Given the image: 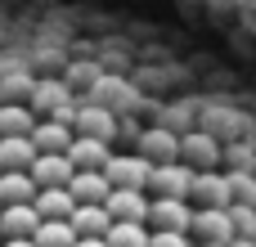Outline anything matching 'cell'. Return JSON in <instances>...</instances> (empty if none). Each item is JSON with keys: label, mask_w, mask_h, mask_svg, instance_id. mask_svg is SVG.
Returning <instances> with one entry per match:
<instances>
[{"label": "cell", "mask_w": 256, "mask_h": 247, "mask_svg": "<svg viewBox=\"0 0 256 247\" xmlns=\"http://www.w3.org/2000/svg\"><path fill=\"white\" fill-rule=\"evenodd\" d=\"M22 108H27L32 117L45 112V122H58V126H68V130H72V117H76V99H72V90H68L58 76H36V86H32V94H27Z\"/></svg>", "instance_id": "cell-1"}, {"label": "cell", "mask_w": 256, "mask_h": 247, "mask_svg": "<svg viewBox=\"0 0 256 247\" xmlns=\"http://www.w3.org/2000/svg\"><path fill=\"white\" fill-rule=\"evenodd\" d=\"M220 153H225V144H220L212 130H184V135H180V153H176V162L189 166V171L198 176V171H212V166L220 162Z\"/></svg>", "instance_id": "cell-2"}, {"label": "cell", "mask_w": 256, "mask_h": 247, "mask_svg": "<svg viewBox=\"0 0 256 247\" xmlns=\"http://www.w3.org/2000/svg\"><path fill=\"white\" fill-rule=\"evenodd\" d=\"M32 86H36L32 63L18 58V54H4V58H0V104H4V108H22L27 94H32Z\"/></svg>", "instance_id": "cell-3"}, {"label": "cell", "mask_w": 256, "mask_h": 247, "mask_svg": "<svg viewBox=\"0 0 256 247\" xmlns=\"http://www.w3.org/2000/svg\"><path fill=\"white\" fill-rule=\"evenodd\" d=\"M148 162L144 158H135V153H112L108 162H104V184L108 189H130V194H144V184H148Z\"/></svg>", "instance_id": "cell-4"}, {"label": "cell", "mask_w": 256, "mask_h": 247, "mask_svg": "<svg viewBox=\"0 0 256 247\" xmlns=\"http://www.w3.org/2000/svg\"><path fill=\"white\" fill-rule=\"evenodd\" d=\"M72 126H76V140H94V144H112L117 140V117L94 108V104H76Z\"/></svg>", "instance_id": "cell-5"}, {"label": "cell", "mask_w": 256, "mask_h": 247, "mask_svg": "<svg viewBox=\"0 0 256 247\" xmlns=\"http://www.w3.org/2000/svg\"><path fill=\"white\" fill-rule=\"evenodd\" d=\"M176 153H180V135H176L171 126H148V130L140 135V153H135V158H144L148 166H171Z\"/></svg>", "instance_id": "cell-6"}, {"label": "cell", "mask_w": 256, "mask_h": 247, "mask_svg": "<svg viewBox=\"0 0 256 247\" xmlns=\"http://www.w3.org/2000/svg\"><path fill=\"white\" fill-rule=\"evenodd\" d=\"M144 220L153 225V234H189L194 207H189V202H171V198H153Z\"/></svg>", "instance_id": "cell-7"}, {"label": "cell", "mask_w": 256, "mask_h": 247, "mask_svg": "<svg viewBox=\"0 0 256 247\" xmlns=\"http://www.w3.org/2000/svg\"><path fill=\"white\" fill-rule=\"evenodd\" d=\"M189 184H194V171H189V166H180V162H171V166H153L144 189H153L158 198L184 202V198H189Z\"/></svg>", "instance_id": "cell-8"}, {"label": "cell", "mask_w": 256, "mask_h": 247, "mask_svg": "<svg viewBox=\"0 0 256 247\" xmlns=\"http://www.w3.org/2000/svg\"><path fill=\"white\" fill-rule=\"evenodd\" d=\"M104 216L112 225H144L148 216V198L144 194H130V189H108L104 198Z\"/></svg>", "instance_id": "cell-9"}, {"label": "cell", "mask_w": 256, "mask_h": 247, "mask_svg": "<svg viewBox=\"0 0 256 247\" xmlns=\"http://www.w3.org/2000/svg\"><path fill=\"white\" fill-rule=\"evenodd\" d=\"M189 198L198 202V212H225V207H230V184H225V176H216V171H198L194 184H189ZM189 198H184V202H189Z\"/></svg>", "instance_id": "cell-10"}, {"label": "cell", "mask_w": 256, "mask_h": 247, "mask_svg": "<svg viewBox=\"0 0 256 247\" xmlns=\"http://www.w3.org/2000/svg\"><path fill=\"white\" fill-rule=\"evenodd\" d=\"M27 144L36 148V158H63V153H68V144H72V130H68V126H58V122H40V117H36V126H32V135H27Z\"/></svg>", "instance_id": "cell-11"}, {"label": "cell", "mask_w": 256, "mask_h": 247, "mask_svg": "<svg viewBox=\"0 0 256 247\" xmlns=\"http://www.w3.org/2000/svg\"><path fill=\"white\" fill-rule=\"evenodd\" d=\"M189 234H198V243H207V247H230L234 243V230H230V216L225 212H194Z\"/></svg>", "instance_id": "cell-12"}, {"label": "cell", "mask_w": 256, "mask_h": 247, "mask_svg": "<svg viewBox=\"0 0 256 247\" xmlns=\"http://www.w3.org/2000/svg\"><path fill=\"white\" fill-rule=\"evenodd\" d=\"M68 198H72L76 207H104L108 184H104L99 171H72V180H68Z\"/></svg>", "instance_id": "cell-13"}, {"label": "cell", "mask_w": 256, "mask_h": 247, "mask_svg": "<svg viewBox=\"0 0 256 247\" xmlns=\"http://www.w3.org/2000/svg\"><path fill=\"white\" fill-rule=\"evenodd\" d=\"M68 166L72 171H104V162L112 158V148L108 144H94V140H76L72 135V144H68Z\"/></svg>", "instance_id": "cell-14"}, {"label": "cell", "mask_w": 256, "mask_h": 247, "mask_svg": "<svg viewBox=\"0 0 256 247\" xmlns=\"http://www.w3.org/2000/svg\"><path fill=\"white\" fill-rule=\"evenodd\" d=\"M27 180H32L36 189H68L72 166H68V158H36V162L27 166Z\"/></svg>", "instance_id": "cell-15"}, {"label": "cell", "mask_w": 256, "mask_h": 247, "mask_svg": "<svg viewBox=\"0 0 256 247\" xmlns=\"http://www.w3.org/2000/svg\"><path fill=\"white\" fill-rule=\"evenodd\" d=\"M72 207H76V202L68 198V189H36V198H32L36 220H68Z\"/></svg>", "instance_id": "cell-16"}, {"label": "cell", "mask_w": 256, "mask_h": 247, "mask_svg": "<svg viewBox=\"0 0 256 247\" xmlns=\"http://www.w3.org/2000/svg\"><path fill=\"white\" fill-rule=\"evenodd\" d=\"M36 212L32 207H0V243L9 238H32L36 234Z\"/></svg>", "instance_id": "cell-17"}, {"label": "cell", "mask_w": 256, "mask_h": 247, "mask_svg": "<svg viewBox=\"0 0 256 247\" xmlns=\"http://www.w3.org/2000/svg\"><path fill=\"white\" fill-rule=\"evenodd\" d=\"M36 184L27 180V171H0V207H32Z\"/></svg>", "instance_id": "cell-18"}, {"label": "cell", "mask_w": 256, "mask_h": 247, "mask_svg": "<svg viewBox=\"0 0 256 247\" xmlns=\"http://www.w3.org/2000/svg\"><path fill=\"white\" fill-rule=\"evenodd\" d=\"M108 216H104V207H72V216H68V230L76 234V238H104L108 234Z\"/></svg>", "instance_id": "cell-19"}, {"label": "cell", "mask_w": 256, "mask_h": 247, "mask_svg": "<svg viewBox=\"0 0 256 247\" xmlns=\"http://www.w3.org/2000/svg\"><path fill=\"white\" fill-rule=\"evenodd\" d=\"M99 76H104V68L99 63H90V58H76V63H68V76H58L68 90H72V99L76 94H90L94 86H99Z\"/></svg>", "instance_id": "cell-20"}, {"label": "cell", "mask_w": 256, "mask_h": 247, "mask_svg": "<svg viewBox=\"0 0 256 247\" xmlns=\"http://www.w3.org/2000/svg\"><path fill=\"white\" fill-rule=\"evenodd\" d=\"M36 162V148L27 140H0V171H27Z\"/></svg>", "instance_id": "cell-21"}, {"label": "cell", "mask_w": 256, "mask_h": 247, "mask_svg": "<svg viewBox=\"0 0 256 247\" xmlns=\"http://www.w3.org/2000/svg\"><path fill=\"white\" fill-rule=\"evenodd\" d=\"M32 247H76V234L68 230V220H40L32 234Z\"/></svg>", "instance_id": "cell-22"}, {"label": "cell", "mask_w": 256, "mask_h": 247, "mask_svg": "<svg viewBox=\"0 0 256 247\" xmlns=\"http://www.w3.org/2000/svg\"><path fill=\"white\" fill-rule=\"evenodd\" d=\"M104 247H148V230L144 225H108Z\"/></svg>", "instance_id": "cell-23"}, {"label": "cell", "mask_w": 256, "mask_h": 247, "mask_svg": "<svg viewBox=\"0 0 256 247\" xmlns=\"http://www.w3.org/2000/svg\"><path fill=\"white\" fill-rule=\"evenodd\" d=\"M234 238H256V207H225Z\"/></svg>", "instance_id": "cell-24"}, {"label": "cell", "mask_w": 256, "mask_h": 247, "mask_svg": "<svg viewBox=\"0 0 256 247\" xmlns=\"http://www.w3.org/2000/svg\"><path fill=\"white\" fill-rule=\"evenodd\" d=\"M148 247H194L189 234H148Z\"/></svg>", "instance_id": "cell-25"}, {"label": "cell", "mask_w": 256, "mask_h": 247, "mask_svg": "<svg viewBox=\"0 0 256 247\" xmlns=\"http://www.w3.org/2000/svg\"><path fill=\"white\" fill-rule=\"evenodd\" d=\"M76 247H104V238H76Z\"/></svg>", "instance_id": "cell-26"}, {"label": "cell", "mask_w": 256, "mask_h": 247, "mask_svg": "<svg viewBox=\"0 0 256 247\" xmlns=\"http://www.w3.org/2000/svg\"><path fill=\"white\" fill-rule=\"evenodd\" d=\"M0 247H32V238H9V243H0Z\"/></svg>", "instance_id": "cell-27"}, {"label": "cell", "mask_w": 256, "mask_h": 247, "mask_svg": "<svg viewBox=\"0 0 256 247\" xmlns=\"http://www.w3.org/2000/svg\"><path fill=\"white\" fill-rule=\"evenodd\" d=\"M230 247H256V238H234Z\"/></svg>", "instance_id": "cell-28"}, {"label": "cell", "mask_w": 256, "mask_h": 247, "mask_svg": "<svg viewBox=\"0 0 256 247\" xmlns=\"http://www.w3.org/2000/svg\"><path fill=\"white\" fill-rule=\"evenodd\" d=\"M198 247H207V243H198Z\"/></svg>", "instance_id": "cell-29"}]
</instances>
